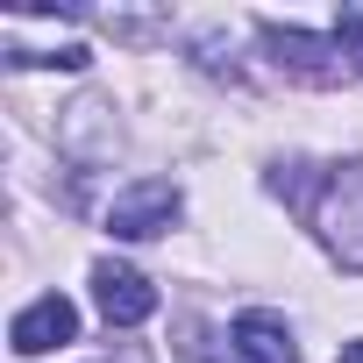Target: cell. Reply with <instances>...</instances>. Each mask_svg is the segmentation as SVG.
<instances>
[{
  "mask_svg": "<svg viewBox=\"0 0 363 363\" xmlns=\"http://www.w3.org/2000/svg\"><path fill=\"white\" fill-rule=\"evenodd\" d=\"M335 50L349 57V72H363V8H342L335 15Z\"/></svg>",
  "mask_w": 363,
  "mask_h": 363,
  "instance_id": "cell-5",
  "label": "cell"
},
{
  "mask_svg": "<svg viewBox=\"0 0 363 363\" xmlns=\"http://www.w3.org/2000/svg\"><path fill=\"white\" fill-rule=\"evenodd\" d=\"M72 335H79V306H72L65 292H43L36 306L15 313V356H43V349H57V342H72Z\"/></svg>",
  "mask_w": 363,
  "mask_h": 363,
  "instance_id": "cell-4",
  "label": "cell"
},
{
  "mask_svg": "<svg viewBox=\"0 0 363 363\" xmlns=\"http://www.w3.org/2000/svg\"><path fill=\"white\" fill-rule=\"evenodd\" d=\"M93 299H100L107 328H143V320L157 313V285H150L143 271H128V264H100V271H93Z\"/></svg>",
  "mask_w": 363,
  "mask_h": 363,
  "instance_id": "cell-3",
  "label": "cell"
},
{
  "mask_svg": "<svg viewBox=\"0 0 363 363\" xmlns=\"http://www.w3.org/2000/svg\"><path fill=\"white\" fill-rule=\"evenodd\" d=\"M342 363H363V342H349V349H342Z\"/></svg>",
  "mask_w": 363,
  "mask_h": 363,
  "instance_id": "cell-6",
  "label": "cell"
},
{
  "mask_svg": "<svg viewBox=\"0 0 363 363\" xmlns=\"http://www.w3.org/2000/svg\"><path fill=\"white\" fill-rule=\"evenodd\" d=\"M264 43H271L278 72H292V79H306V86H335V79H349V57L335 50V36H306V29L264 22Z\"/></svg>",
  "mask_w": 363,
  "mask_h": 363,
  "instance_id": "cell-1",
  "label": "cell"
},
{
  "mask_svg": "<svg viewBox=\"0 0 363 363\" xmlns=\"http://www.w3.org/2000/svg\"><path fill=\"white\" fill-rule=\"evenodd\" d=\"M171 221H178V186H171V178H143V186H128L107 207V235H121V242H150Z\"/></svg>",
  "mask_w": 363,
  "mask_h": 363,
  "instance_id": "cell-2",
  "label": "cell"
}]
</instances>
